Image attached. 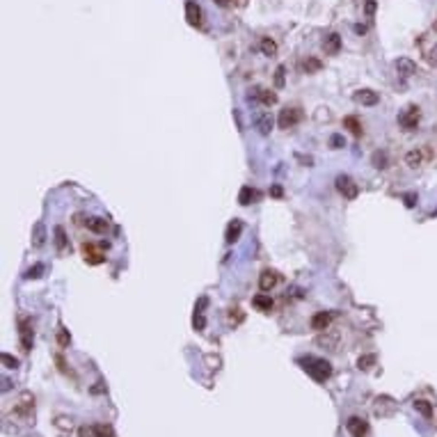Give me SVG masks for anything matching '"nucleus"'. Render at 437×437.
<instances>
[{
  "label": "nucleus",
  "mask_w": 437,
  "mask_h": 437,
  "mask_svg": "<svg viewBox=\"0 0 437 437\" xmlns=\"http://www.w3.org/2000/svg\"><path fill=\"white\" fill-rule=\"evenodd\" d=\"M298 364L302 366L316 382H325L330 375H332V366H330V362L318 359V357H305V359H298Z\"/></svg>",
  "instance_id": "f257e3e1"
},
{
  "label": "nucleus",
  "mask_w": 437,
  "mask_h": 437,
  "mask_svg": "<svg viewBox=\"0 0 437 437\" xmlns=\"http://www.w3.org/2000/svg\"><path fill=\"white\" fill-rule=\"evenodd\" d=\"M419 108L417 105H407L403 113L398 114V124H401V129L405 130H414L417 129V124H419Z\"/></svg>",
  "instance_id": "f03ea898"
},
{
  "label": "nucleus",
  "mask_w": 437,
  "mask_h": 437,
  "mask_svg": "<svg viewBox=\"0 0 437 437\" xmlns=\"http://www.w3.org/2000/svg\"><path fill=\"white\" fill-rule=\"evenodd\" d=\"M337 190H339V193L343 194L346 199H355L357 194H359V188H357V183L350 177H346V174L337 177Z\"/></svg>",
  "instance_id": "7ed1b4c3"
},
{
  "label": "nucleus",
  "mask_w": 437,
  "mask_h": 437,
  "mask_svg": "<svg viewBox=\"0 0 437 437\" xmlns=\"http://www.w3.org/2000/svg\"><path fill=\"white\" fill-rule=\"evenodd\" d=\"M300 119H302V110L300 108H284L279 113V129H293Z\"/></svg>",
  "instance_id": "20e7f679"
},
{
  "label": "nucleus",
  "mask_w": 437,
  "mask_h": 437,
  "mask_svg": "<svg viewBox=\"0 0 437 437\" xmlns=\"http://www.w3.org/2000/svg\"><path fill=\"white\" fill-rule=\"evenodd\" d=\"M332 318H334L332 311H318V314H314L311 316V330L325 332V330L330 327V323H332Z\"/></svg>",
  "instance_id": "39448f33"
},
{
  "label": "nucleus",
  "mask_w": 437,
  "mask_h": 437,
  "mask_svg": "<svg viewBox=\"0 0 437 437\" xmlns=\"http://www.w3.org/2000/svg\"><path fill=\"white\" fill-rule=\"evenodd\" d=\"M346 430H348L353 437H364L369 433V423L364 419H359V417H350L346 421Z\"/></svg>",
  "instance_id": "423d86ee"
},
{
  "label": "nucleus",
  "mask_w": 437,
  "mask_h": 437,
  "mask_svg": "<svg viewBox=\"0 0 437 437\" xmlns=\"http://www.w3.org/2000/svg\"><path fill=\"white\" fill-rule=\"evenodd\" d=\"M186 18L193 28H199V25H202V7H199L194 0H188L186 2Z\"/></svg>",
  "instance_id": "0eeeda50"
},
{
  "label": "nucleus",
  "mask_w": 437,
  "mask_h": 437,
  "mask_svg": "<svg viewBox=\"0 0 437 437\" xmlns=\"http://www.w3.org/2000/svg\"><path fill=\"white\" fill-rule=\"evenodd\" d=\"M273 124H275V119H273V114L270 113H259L257 117H254V126H257V130H259L261 135H270Z\"/></svg>",
  "instance_id": "6e6552de"
},
{
  "label": "nucleus",
  "mask_w": 437,
  "mask_h": 437,
  "mask_svg": "<svg viewBox=\"0 0 437 437\" xmlns=\"http://www.w3.org/2000/svg\"><path fill=\"white\" fill-rule=\"evenodd\" d=\"M277 282H279V275H277L275 270H263L259 277V286L261 291H270V289H275Z\"/></svg>",
  "instance_id": "1a4fd4ad"
},
{
  "label": "nucleus",
  "mask_w": 437,
  "mask_h": 437,
  "mask_svg": "<svg viewBox=\"0 0 437 437\" xmlns=\"http://www.w3.org/2000/svg\"><path fill=\"white\" fill-rule=\"evenodd\" d=\"M353 98H355L357 103H362V105H375L378 101H380V97H378L373 89H359V92L353 94Z\"/></svg>",
  "instance_id": "9d476101"
},
{
  "label": "nucleus",
  "mask_w": 437,
  "mask_h": 437,
  "mask_svg": "<svg viewBox=\"0 0 437 437\" xmlns=\"http://www.w3.org/2000/svg\"><path fill=\"white\" fill-rule=\"evenodd\" d=\"M394 66H396V71L401 73V76H405V78H410V76L417 73V65H414L410 57H398Z\"/></svg>",
  "instance_id": "9b49d317"
},
{
  "label": "nucleus",
  "mask_w": 437,
  "mask_h": 437,
  "mask_svg": "<svg viewBox=\"0 0 437 437\" xmlns=\"http://www.w3.org/2000/svg\"><path fill=\"white\" fill-rule=\"evenodd\" d=\"M21 346H23L25 353H30V348H32V330H30V321L28 318L21 321Z\"/></svg>",
  "instance_id": "f8f14e48"
},
{
  "label": "nucleus",
  "mask_w": 437,
  "mask_h": 437,
  "mask_svg": "<svg viewBox=\"0 0 437 437\" xmlns=\"http://www.w3.org/2000/svg\"><path fill=\"white\" fill-rule=\"evenodd\" d=\"M323 50L327 53V55H337L341 50V37L337 32H332V34H327L325 37V41H323Z\"/></svg>",
  "instance_id": "ddd939ff"
},
{
  "label": "nucleus",
  "mask_w": 437,
  "mask_h": 437,
  "mask_svg": "<svg viewBox=\"0 0 437 437\" xmlns=\"http://www.w3.org/2000/svg\"><path fill=\"white\" fill-rule=\"evenodd\" d=\"M241 234H243V222L241 220H231L227 227V234H225V241L227 243H236L241 238Z\"/></svg>",
  "instance_id": "4468645a"
},
{
  "label": "nucleus",
  "mask_w": 437,
  "mask_h": 437,
  "mask_svg": "<svg viewBox=\"0 0 437 437\" xmlns=\"http://www.w3.org/2000/svg\"><path fill=\"white\" fill-rule=\"evenodd\" d=\"M250 98H259L261 103H266V105L277 103V94L268 92V89H261V87H254V89H252V92H250Z\"/></svg>",
  "instance_id": "2eb2a0df"
},
{
  "label": "nucleus",
  "mask_w": 437,
  "mask_h": 437,
  "mask_svg": "<svg viewBox=\"0 0 437 437\" xmlns=\"http://www.w3.org/2000/svg\"><path fill=\"white\" fill-rule=\"evenodd\" d=\"M82 254H85V261L92 263V266H97V263H103V254L94 247V245H82Z\"/></svg>",
  "instance_id": "dca6fc26"
},
{
  "label": "nucleus",
  "mask_w": 437,
  "mask_h": 437,
  "mask_svg": "<svg viewBox=\"0 0 437 437\" xmlns=\"http://www.w3.org/2000/svg\"><path fill=\"white\" fill-rule=\"evenodd\" d=\"M252 305L259 309V311L266 314V311L273 309V300H270V295H266V293H259V295H254V298H252Z\"/></svg>",
  "instance_id": "f3484780"
},
{
  "label": "nucleus",
  "mask_w": 437,
  "mask_h": 437,
  "mask_svg": "<svg viewBox=\"0 0 437 437\" xmlns=\"http://www.w3.org/2000/svg\"><path fill=\"white\" fill-rule=\"evenodd\" d=\"M257 199H259V193H257V190H252L250 186L241 188V193H238V202L243 204V206H250V204L257 202Z\"/></svg>",
  "instance_id": "a211bd4d"
},
{
  "label": "nucleus",
  "mask_w": 437,
  "mask_h": 437,
  "mask_svg": "<svg viewBox=\"0 0 437 437\" xmlns=\"http://www.w3.org/2000/svg\"><path fill=\"white\" fill-rule=\"evenodd\" d=\"M87 229L89 231H94V234H105L108 231V220L103 218H87Z\"/></svg>",
  "instance_id": "6ab92c4d"
},
{
  "label": "nucleus",
  "mask_w": 437,
  "mask_h": 437,
  "mask_svg": "<svg viewBox=\"0 0 437 437\" xmlns=\"http://www.w3.org/2000/svg\"><path fill=\"white\" fill-rule=\"evenodd\" d=\"M44 243H46V227H44V222H37L32 229V245L41 247Z\"/></svg>",
  "instance_id": "aec40b11"
},
{
  "label": "nucleus",
  "mask_w": 437,
  "mask_h": 437,
  "mask_svg": "<svg viewBox=\"0 0 437 437\" xmlns=\"http://www.w3.org/2000/svg\"><path fill=\"white\" fill-rule=\"evenodd\" d=\"M261 53L268 55V57H275L277 55V44L270 39V37H263V39H261Z\"/></svg>",
  "instance_id": "412c9836"
},
{
  "label": "nucleus",
  "mask_w": 437,
  "mask_h": 437,
  "mask_svg": "<svg viewBox=\"0 0 437 437\" xmlns=\"http://www.w3.org/2000/svg\"><path fill=\"white\" fill-rule=\"evenodd\" d=\"M343 126H346V129H350V133H353L355 138H359V135H362V124H359V119H357V117H346V119H343Z\"/></svg>",
  "instance_id": "4be33fe9"
},
{
  "label": "nucleus",
  "mask_w": 437,
  "mask_h": 437,
  "mask_svg": "<svg viewBox=\"0 0 437 437\" xmlns=\"http://www.w3.org/2000/svg\"><path fill=\"white\" fill-rule=\"evenodd\" d=\"M405 162H407L410 167H419L421 162H423V154H421L419 149H412V151H407V156H405Z\"/></svg>",
  "instance_id": "5701e85b"
},
{
  "label": "nucleus",
  "mask_w": 437,
  "mask_h": 437,
  "mask_svg": "<svg viewBox=\"0 0 437 437\" xmlns=\"http://www.w3.org/2000/svg\"><path fill=\"white\" fill-rule=\"evenodd\" d=\"M92 433H94V437H114V430L110 426H105V423H94Z\"/></svg>",
  "instance_id": "b1692460"
},
{
  "label": "nucleus",
  "mask_w": 437,
  "mask_h": 437,
  "mask_svg": "<svg viewBox=\"0 0 437 437\" xmlns=\"http://www.w3.org/2000/svg\"><path fill=\"white\" fill-rule=\"evenodd\" d=\"M414 410L419 414H423V417H433V405L428 403V401H414Z\"/></svg>",
  "instance_id": "393cba45"
},
{
  "label": "nucleus",
  "mask_w": 437,
  "mask_h": 437,
  "mask_svg": "<svg viewBox=\"0 0 437 437\" xmlns=\"http://www.w3.org/2000/svg\"><path fill=\"white\" fill-rule=\"evenodd\" d=\"M302 69H305L307 73H316L318 69H321V62H318L316 57H307V60L302 62Z\"/></svg>",
  "instance_id": "a878e982"
},
{
  "label": "nucleus",
  "mask_w": 437,
  "mask_h": 437,
  "mask_svg": "<svg viewBox=\"0 0 437 437\" xmlns=\"http://www.w3.org/2000/svg\"><path fill=\"white\" fill-rule=\"evenodd\" d=\"M55 245H57V250H65L66 247V234L62 227H55Z\"/></svg>",
  "instance_id": "bb28decb"
},
{
  "label": "nucleus",
  "mask_w": 437,
  "mask_h": 437,
  "mask_svg": "<svg viewBox=\"0 0 437 437\" xmlns=\"http://www.w3.org/2000/svg\"><path fill=\"white\" fill-rule=\"evenodd\" d=\"M373 165H375V167H387V154H385V151H375V154H373Z\"/></svg>",
  "instance_id": "cd10ccee"
},
{
  "label": "nucleus",
  "mask_w": 437,
  "mask_h": 437,
  "mask_svg": "<svg viewBox=\"0 0 437 437\" xmlns=\"http://www.w3.org/2000/svg\"><path fill=\"white\" fill-rule=\"evenodd\" d=\"M193 325H194V330H204V327H206V318H204L202 311H194Z\"/></svg>",
  "instance_id": "c85d7f7f"
},
{
  "label": "nucleus",
  "mask_w": 437,
  "mask_h": 437,
  "mask_svg": "<svg viewBox=\"0 0 437 437\" xmlns=\"http://www.w3.org/2000/svg\"><path fill=\"white\" fill-rule=\"evenodd\" d=\"M2 364L7 366V369H18V359L12 357L9 353H2Z\"/></svg>",
  "instance_id": "c756f323"
},
{
  "label": "nucleus",
  "mask_w": 437,
  "mask_h": 437,
  "mask_svg": "<svg viewBox=\"0 0 437 437\" xmlns=\"http://www.w3.org/2000/svg\"><path fill=\"white\" fill-rule=\"evenodd\" d=\"M41 273H44V266H41V263H37L34 268H30V270L25 273V277H28V279H37V277H41Z\"/></svg>",
  "instance_id": "7c9ffc66"
},
{
  "label": "nucleus",
  "mask_w": 437,
  "mask_h": 437,
  "mask_svg": "<svg viewBox=\"0 0 437 437\" xmlns=\"http://www.w3.org/2000/svg\"><path fill=\"white\" fill-rule=\"evenodd\" d=\"M330 146H332V149H341V146H346L343 135H332V138H330Z\"/></svg>",
  "instance_id": "2f4dec72"
},
{
  "label": "nucleus",
  "mask_w": 437,
  "mask_h": 437,
  "mask_svg": "<svg viewBox=\"0 0 437 437\" xmlns=\"http://www.w3.org/2000/svg\"><path fill=\"white\" fill-rule=\"evenodd\" d=\"M373 362H375V357L366 355V357H359V362H357V364H359V369H369V364H373Z\"/></svg>",
  "instance_id": "473e14b6"
},
{
  "label": "nucleus",
  "mask_w": 437,
  "mask_h": 437,
  "mask_svg": "<svg viewBox=\"0 0 437 437\" xmlns=\"http://www.w3.org/2000/svg\"><path fill=\"white\" fill-rule=\"evenodd\" d=\"M284 66H277V71H275V82H277V87H282L284 85Z\"/></svg>",
  "instance_id": "72a5a7b5"
},
{
  "label": "nucleus",
  "mask_w": 437,
  "mask_h": 437,
  "mask_svg": "<svg viewBox=\"0 0 437 437\" xmlns=\"http://www.w3.org/2000/svg\"><path fill=\"white\" fill-rule=\"evenodd\" d=\"M57 343H60V346H66V343H69V334H66V330H60V332H57Z\"/></svg>",
  "instance_id": "f704fd0d"
},
{
  "label": "nucleus",
  "mask_w": 437,
  "mask_h": 437,
  "mask_svg": "<svg viewBox=\"0 0 437 437\" xmlns=\"http://www.w3.org/2000/svg\"><path fill=\"white\" fill-rule=\"evenodd\" d=\"M428 62H430V65H435V66H437V44H435V46H433V49H430Z\"/></svg>",
  "instance_id": "c9c22d12"
},
{
  "label": "nucleus",
  "mask_w": 437,
  "mask_h": 437,
  "mask_svg": "<svg viewBox=\"0 0 437 437\" xmlns=\"http://www.w3.org/2000/svg\"><path fill=\"white\" fill-rule=\"evenodd\" d=\"M405 206H410V209L414 206V194H407V197H405Z\"/></svg>",
  "instance_id": "e433bc0d"
},
{
  "label": "nucleus",
  "mask_w": 437,
  "mask_h": 437,
  "mask_svg": "<svg viewBox=\"0 0 437 437\" xmlns=\"http://www.w3.org/2000/svg\"><path fill=\"white\" fill-rule=\"evenodd\" d=\"M373 9H375V2L369 0V2H366V14H373Z\"/></svg>",
  "instance_id": "4c0bfd02"
},
{
  "label": "nucleus",
  "mask_w": 437,
  "mask_h": 437,
  "mask_svg": "<svg viewBox=\"0 0 437 437\" xmlns=\"http://www.w3.org/2000/svg\"><path fill=\"white\" fill-rule=\"evenodd\" d=\"M355 32H359V34L366 32V25H355Z\"/></svg>",
  "instance_id": "58836bf2"
},
{
  "label": "nucleus",
  "mask_w": 437,
  "mask_h": 437,
  "mask_svg": "<svg viewBox=\"0 0 437 437\" xmlns=\"http://www.w3.org/2000/svg\"><path fill=\"white\" fill-rule=\"evenodd\" d=\"M227 2H229V0H218V5H222V7H225Z\"/></svg>",
  "instance_id": "ea45409f"
}]
</instances>
